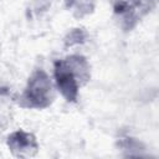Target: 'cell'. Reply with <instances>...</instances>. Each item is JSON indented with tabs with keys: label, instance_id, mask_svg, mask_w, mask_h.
I'll list each match as a JSON object with an SVG mask.
<instances>
[{
	"label": "cell",
	"instance_id": "1",
	"mask_svg": "<svg viewBox=\"0 0 159 159\" xmlns=\"http://www.w3.org/2000/svg\"><path fill=\"white\" fill-rule=\"evenodd\" d=\"M89 80V66L84 57L73 55L55 62V81L62 96L75 102L81 86Z\"/></svg>",
	"mask_w": 159,
	"mask_h": 159
},
{
	"label": "cell",
	"instance_id": "2",
	"mask_svg": "<svg viewBox=\"0 0 159 159\" xmlns=\"http://www.w3.org/2000/svg\"><path fill=\"white\" fill-rule=\"evenodd\" d=\"M55 98L53 88L48 75L42 71H35L29 78L24 94L21 96V106L30 108H46Z\"/></svg>",
	"mask_w": 159,
	"mask_h": 159
},
{
	"label": "cell",
	"instance_id": "3",
	"mask_svg": "<svg viewBox=\"0 0 159 159\" xmlns=\"http://www.w3.org/2000/svg\"><path fill=\"white\" fill-rule=\"evenodd\" d=\"M7 145L15 157H31L39 149L35 137L24 130H17L9 135Z\"/></svg>",
	"mask_w": 159,
	"mask_h": 159
},
{
	"label": "cell",
	"instance_id": "4",
	"mask_svg": "<svg viewBox=\"0 0 159 159\" xmlns=\"http://www.w3.org/2000/svg\"><path fill=\"white\" fill-rule=\"evenodd\" d=\"M157 0H133V6L139 9L143 12L150 11V9L155 5Z\"/></svg>",
	"mask_w": 159,
	"mask_h": 159
}]
</instances>
